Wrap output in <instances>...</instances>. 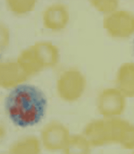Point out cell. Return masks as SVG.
Listing matches in <instances>:
<instances>
[{
	"label": "cell",
	"mask_w": 134,
	"mask_h": 154,
	"mask_svg": "<svg viewBox=\"0 0 134 154\" xmlns=\"http://www.w3.org/2000/svg\"><path fill=\"white\" fill-rule=\"evenodd\" d=\"M1 40H2V48L4 47V43L5 45L8 44V40H9V34H8V30L6 27H4L2 25V28H1Z\"/></svg>",
	"instance_id": "17"
},
{
	"label": "cell",
	"mask_w": 134,
	"mask_h": 154,
	"mask_svg": "<svg viewBox=\"0 0 134 154\" xmlns=\"http://www.w3.org/2000/svg\"><path fill=\"white\" fill-rule=\"evenodd\" d=\"M90 143L83 134L71 135L63 150L65 154H88L90 152Z\"/></svg>",
	"instance_id": "13"
},
{
	"label": "cell",
	"mask_w": 134,
	"mask_h": 154,
	"mask_svg": "<svg viewBox=\"0 0 134 154\" xmlns=\"http://www.w3.org/2000/svg\"><path fill=\"white\" fill-rule=\"evenodd\" d=\"M116 86L126 98H134V63H124L119 67Z\"/></svg>",
	"instance_id": "10"
},
{
	"label": "cell",
	"mask_w": 134,
	"mask_h": 154,
	"mask_svg": "<svg viewBox=\"0 0 134 154\" xmlns=\"http://www.w3.org/2000/svg\"><path fill=\"white\" fill-rule=\"evenodd\" d=\"M29 77V75L21 67L17 60L1 64L0 83L3 88L16 87Z\"/></svg>",
	"instance_id": "8"
},
{
	"label": "cell",
	"mask_w": 134,
	"mask_h": 154,
	"mask_svg": "<svg viewBox=\"0 0 134 154\" xmlns=\"http://www.w3.org/2000/svg\"><path fill=\"white\" fill-rule=\"evenodd\" d=\"M69 129L58 121H51L41 130L43 146L48 151L64 150L70 138Z\"/></svg>",
	"instance_id": "6"
},
{
	"label": "cell",
	"mask_w": 134,
	"mask_h": 154,
	"mask_svg": "<svg viewBox=\"0 0 134 154\" xmlns=\"http://www.w3.org/2000/svg\"><path fill=\"white\" fill-rule=\"evenodd\" d=\"M103 26L113 38H129L134 33V13L116 10L104 17Z\"/></svg>",
	"instance_id": "4"
},
{
	"label": "cell",
	"mask_w": 134,
	"mask_h": 154,
	"mask_svg": "<svg viewBox=\"0 0 134 154\" xmlns=\"http://www.w3.org/2000/svg\"><path fill=\"white\" fill-rule=\"evenodd\" d=\"M8 9L18 15L28 14L34 10L36 1L33 0H9L6 2Z\"/></svg>",
	"instance_id": "15"
},
{
	"label": "cell",
	"mask_w": 134,
	"mask_h": 154,
	"mask_svg": "<svg viewBox=\"0 0 134 154\" xmlns=\"http://www.w3.org/2000/svg\"><path fill=\"white\" fill-rule=\"evenodd\" d=\"M86 86V77L78 69H68L63 72L58 78L56 91L63 100L73 102L82 96Z\"/></svg>",
	"instance_id": "3"
},
{
	"label": "cell",
	"mask_w": 134,
	"mask_h": 154,
	"mask_svg": "<svg viewBox=\"0 0 134 154\" xmlns=\"http://www.w3.org/2000/svg\"><path fill=\"white\" fill-rule=\"evenodd\" d=\"M125 98L117 88L103 90L97 97V106L98 112L105 117L120 116L126 108Z\"/></svg>",
	"instance_id": "5"
},
{
	"label": "cell",
	"mask_w": 134,
	"mask_h": 154,
	"mask_svg": "<svg viewBox=\"0 0 134 154\" xmlns=\"http://www.w3.org/2000/svg\"><path fill=\"white\" fill-rule=\"evenodd\" d=\"M89 3L97 11L107 14L116 11L119 5V2L115 0H92L89 1Z\"/></svg>",
	"instance_id": "16"
},
{
	"label": "cell",
	"mask_w": 134,
	"mask_h": 154,
	"mask_svg": "<svg viewBox=\"0 0 134 154\" xmlns=\"http://www.w3.org/2000/svg\"><path fill=\"white\" fill-rule=\"evenodd\" d=\"M40 152V143L37 137L27 136L16 141L9 149V153L37 154Z\"/></svg>",
	"instance_id": "12"
},
{
	"label": "cell",
	"mask_w": 134,
	"mask_h": 154,
	"mask_svg": "<svg viewBox=\"0 0 134 154\" xmlns=\"http://www.w3.org/2000/svg\"><path fill=\"white\" fill-rule=\"evenodd\" d=\"M17 62L21 67L29 75V76L38 74L43 70L42 66L40 65L35 57L32 46L22 51L17 58Z\"/></svg>",
	"instance_id": "11"
},
{
	"label": "cell",
	"mask_w": 134,
	"mask_h": 154,
	"mask_svg": "<svg viewBox=\"0 0 134 154\" xmlns=\"http://www.w3.org/2000/svg\"><path fill=\"white\" fill-rule=\"evenodd\" d=\"M35 57L42 68L55 67L59 62L58 48L50 41H37L33 46Z\"/></svg>",
	"instance_id": "9"
},
{
	"label": "cell",
	"mask_w": 134,
	"mask_h": 154,
	"mask_svg": "<svg viewBox=\"0 0 134 154\" xmlns=\"http://www.w3.org/2000/svg\"><path fill=\"white\" fill-rule=\"evenodd\" d=\"M133 48H134V41H133Z\"/></svg>",
	"instance_id": "18"
},
{
	"label": "cell",
	"mask_w": 134,
	"mask_h": 154,
	"mask_svg": "<svg viewBox=\"0 0 134 154\" xmlns=\"http://www.w3.org/2000/svg\"><path fill=\"white\" fill-rule=\"evenodd\" d=\"M119 144L127 150L134 149V125L124 119L122 120Z\"/></svg>",
	"instance_id": "14"
},
{
	"label": "cell",
	"mask_w": 134,
	"mask_h": 154,
	"mask_svg": "<svg viewBox=\"0 0 134 154\" xmlns=\"http://www.w3.org/2000/svg\"><path fill=\"white\" fill-rule=\"evenodd\" d=\"M4 109L14 125L25 128L38 125L44 118L47 100L44 92L38 87L20 84L7 95Z\"/></svg>",
	"instance_id": "1"
},
{
	"label": "cell",
	"mask_w": 134,
	"mask_h": 154,
	"mask_svg": "<svg viewBox=\"0 0 134 154\" xmlns=\"http://www.w3.org/2000/svg\"><path fill=\"white\" fill-rule=\"evenodd\" d=\"M122 120L115 116H110L91 121L86 125L83 135L93 147L119 143Z\"/></svg>",
	"instance_id": "2"
},
{
	"label": "cell",
	"mask_w": 134,
	"mask_h": 154,
	"mask_svg": "<svg viewBox=\"0 0 134 154\" xmlns=\"http://www.w3.org/2000/svg\"><path fill=\"white\" fill-rule=\"evenodd\" d=\"M42 21L43 26L47 30L54 32L64 30L70 21L68 6L61 3L50 5L43 12Z\"/></svg>",
	"instance_id": "7"
}]
</instances>
